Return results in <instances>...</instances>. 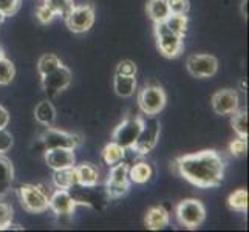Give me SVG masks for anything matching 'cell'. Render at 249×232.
Returning <instances> with one entry per match:
<instances>
[{
  "label": "cell",
  "instance_id": "cell-1",
  "mask_svg": "<svg viewBox=\"0 0 249 232\" xmlns=\"http://www.w3.org/2000/svg\"><path fill=\"white\" fill-rule=\"evenodd\" d=\"M175 174L196 187H217L225 177V160L215 150H203L179 157L172 164Z\"/></svg>",
  "mask_w": 249,
  "mask_h": 232
},
{
  "label": "cell",
  "instance_id": "cell-2",
  "mask_svg": "<svg viewBox=\"0 0 249 232\" xmlns=\"http://www.w3.org/2000/svg\"><path fill=\"white\" fill-rule=\"evenodd\" d=\"M19 200L25 211L42 214L50 209V196L45 189L37 184H22L19 187Z\"/></svg>",
  "mask_w": 249,
  "mask_h": 232
},
{
  "label": "cell",
  "instance_id": "cell-3",
  "mask_svg": "<svg viewBox=\"0 0 249 232\" xmlns=\"http://www.w3.org/2000/svg\"><path fill=\"white\" fill-rule=\"evenodd\" d=\"M177 218L186 229H196L206 220V209L200 200L187 198L177 206Z\"/></svg>",
  "mask_w": 249,
  "mask_h": 232
},
{
  "label": "cell",
  "instance_id": "cell-4",
  "mask_svg": "<svg viewBox=\"0 0 249 232\" xmlns=\"http://www.w3.org/2000/svg\"><path fill=\"white\" fill-rule=\"evenodd\" d=\"M160 130H161V125H160V121L155 118V115L142 118L141 132L138 135V138H136L135 144L132 145V150L140 155H147L149 152H152L157 147Z\"/></svg>",
  "mask_w": 249,
  "mask_h": 232
},
{
  "label": "cell",
  "instance_id": "cell-5",
  "mask_svg": "<svg viewBox=\"0 0 249 232\" xmlns=\"http://www.w3.org/2000/svg\"><path fill=\"white\" fill-rule=\"evenodd\" d=\"M155 37L160 53L164 57H178L184 50V37L172 33L164 22L155 23Z\"/></svg>",
  "mask_w": 249,
  "mask_h": 232
},
{
  "label": "cell",
  "instance_id": "cell-6",
  "mask_svg": "<svg viewBox=\"0 0 249 232\" xmlns=\"http://www.w3.org/2000/svg\"><path fill=\"white\" fill-rule=\"evenodd\" d=\"M128 167L130 166L124 162V160L110 167V174L106 183V191L110 198H121L128 192V189H130Z\"/></svg>",
  "mask_w": 249,
  "mask_h": 232
},
{
  "label": "cell",
  "instance_id": "cell-7",
  "mask_svg": "<svg viewBox=\"0 0 249 232\" xmlns=\"http://www.w3.org/2000/svg\"><path fill=\"white\" fill-rule=\"evenodd\" d=\"M40 143L45 150L50 149H71L74 150L82 143V136L76 133H68L64 130H57L53 127H47V130L42 133Z\"/></svg>",
  "mask_w": 249,
  "mask_h": 232
},
{
  "label": "cell",
  "instance_id": "cell-8",
  "mask_svg": "<svg viewBox=\"0 0 249 232\" xmlns=\"http://www.w3.org/2000/svg\"><path fill=\"white\" fill-rule=\"evenodd\" d=\"M138 104L145 116L158 115L166 106V93L160 85H145L140 91Z\"/></svg>",
  "mask_w": 249,
  "mask_h": 232
},
{
  "label": "cell",
  "instance_id": "cell-9",
  "mask_svg": "<svg viewBox=\"0 0 249 232\" xmlns=\"http://www.w3.org/2000/svg\"><path fill=\"white\" fill-rule=\"evenodd\" d=\"M65 23L71 33L82 34L89 31L94 23V6L91 3L74 5L65 17Z\"/></svg>",
  "mask_w": 249,
  "mask_h": 232
},
{
  "label": "cell",
  "instance_id": "cell-10",
  "mask_svg": "<svg viewBox=\"0 0 249 232\" xmlns=\"http://www.w3.org/2000/svg\"><path fill=\"white\" fill-rule=\"evenodd\" d=\"M141 127H142L141 116L127 118L115 128L113 135H111V141L119 144L125 150L132 149V145L135 144L136 138H138V135L141 132Z\"/></svg>",
  "mask_w": 249,
  "mask_h": 232
},
{
  "label": "cell",
  "instance_id": "cell-11",
  "mask_svg": "<svg viewBox=\"0 0 249 232\" xmlns=\"http://www.w3.org/2000/svg\"><path fill=\"white\" fill-rule=\"evenodd\" d=\"M186 68L194 77L204 79L217 73L218 61L212 54H191L186 61Z\"/></svg>",
  "mask_w": 249,
  "mask_h": 232
},
{
  "label": "cell",
  "instance_id": "cell-12",
  "mask_svg": "<svg viewBox=\"0 0 249 232\" xmlns=\"http://www.w3.org/2000/svg\"><path fill=\"white\" fill-rule=\"evenodd\" d=\"M71 82V71L62 64L51 73L42 76V87L50 94H56L65 90Z\"/></svg>",
  "mask_w": 249,
  "mask_h": 232
},
{
  "label": "cell",
  "instance_id": "cell-13",
  "mask_svg": "<svg viewBox=\"0 0 249 232\" xmlns=\"http://www.w3.org/2000/svg\"><path fill=\"white\" fill-rule=\"evenodd\" d=\"M238 93L232 89L220 90L212 96V108L217 115H232L235 110H238Z\"/></svg>",
  "mask_w": 249,
  "mask_h": 232
},
{
  "label": "cell",
  "instance_id": "cell-14",
  "mask_svg": "<svg viewBox=\"0 0 249 232\" xmlns=\"http://www.w3.org/2000/svg\"><path fill=\"white\" fill-rule=\"evenodd\" d=\"M76 200L67 189H57L50 196V209L59 217H70L74 212Z\"/></svg>",
  "mask_w": 249,
  "mask_h": 232
},
{
  "label": "cell",
  "instance_id": "cell-15",
  "mask_svg": "<svg viewBox=\"0 0 249 232\" xmlns=\"http://www.w3.org/2000/svg\"><path fill=\"white\" fill-rule=\"evenodd\" d=\"M45 162L50 169L59 170L76 166L74 150L71 149H50L45 150Z\"/></svg>",
  "mask_w": 249,
  "mask_h": 232
},
{
  "label": "cell",
  "instance_id": "cell-16",
  "mask_svg": "<svg viewBox=\"0 0 249 232\" xmlns=\"http://www.w3.org/2000/svg\"><path fill=\"white\" fill-rule=\"evenodd\" d=\"M170 215L162 206H153L145 214V228L150 231H161L169 226Z\"/></svg>",
  "mask_w": 249,
  "mask_h": 232
},
{
  "label": "cell",
  "instance_id": "cell-17",
  "mask_svg": "<svg viewBox=\"0 0 249 232\" xmlns=\"http://www.w3.org/2000/svg\"><path fill=\"white\" fill-rule=\"evenodd\" d=\"M76 167V177H78V186L82 187H94L99 181V170L91 162H82Z\"/></svg>",
  "mask_w": 249,
  "mask_h": 232
},
{
  "label": "cell",
  "instance_id": "cell-18",
  "mask_svg": "<svg viewBox=\"0 0 249 232\" xmlns=\"http://www.w3.org/2000/svg\"><path fill=\"white\" fill-rule=\"evenodd\" d=\"M13 183H14L13 162L3 153H0V198L11 191Z\"/></svg>",
  "mask_w": 249,
  "mask_h": 232
},
{
  "label": "cell",
  "instance_id": "cell-19",
  "mask_svg": "<svg viewBox=\"0 0 249 232\" xmlns=\"http://www.w3.org/2000/svg\"><path fill=\"white\" fill-rule=\"evenodd\" d=\"M53 183L57 189H71L74 186H78V177H76V167H65L54 170L53 174Z\"/></svg>",
  "mask_w": 249,
  "mask_h": 232
},
{
  "label": "cell",
  "instance_id": "cell-20",
  "mask_svg": "<svg viewBox=\"0 0 249 232\" xmlns=\"http://www.w3.org/2000/svg\"><path fill=\"white\" fill-rule=\"evenodd\" d=\"M153 177V169L149 162L140 161L133 164L132 167H128V178H130L132 183L136 184H145L149 183Z\"/></svg>",
  "mask_w": 249,
  "mask_h": 232
},
{
  "label": "cell",
  "instance_id": "cell-21",
  "mask_svg": "<svg viewBox=\"0 0 249 232\" xmlns=\"http://www.w3.org/2000/svg\"><path fill=\"white\" fill-rule=\"evenodd\" d=\"M34 118L45 127H51L56 123V108L50 101H40L34 108Z\"/></svg>",
  "mask_w": 249,
  "mask_h": 232
},
{
  "label": "cell",
  "instance_id": "cell-22",
  "mask_svg": "<svg viewBox=\"0 0 249 232\" xmlns=\"http://www.w3.org/2000/svg\"><path fill=\"white\" fill-rule=\"evenodd\" d=\"M113 87L118 96L121 98H130L136 90V77L135 76H123L115 74Z\"/></svg>",
  "mask_w": 249,
  "mask_h": 232
},
{
  "label": "cell",
  "instance_id": "cell-23",
  "mask_svg": "<svg viewBox=\"0 0 249 232\" xmlns=\"http://www.w3.org/2000/svg\"><path fill=\"white\" fill-rule=\"evenodd\" d=\"M147 14L153 22L160 23V22H164L170 16V8L166 0H149Z\"/></svg>",
  "mask_w": 249,
  "mask_h": 232
},
{
  "label": "cell",
  "instance_id": "cell-24",
  "mask_svg": "<svg viewBox=\"0 0 249 232\" xmlns=\"http://www.w3.org/2000/svg\"><path fill=\"white\" fill-rule=\"evenodd\" d=\"M101 157H102V161H104L108 167H111V166L118 164L119 161L124 160V157H125V149L121 147L119 144L111 141V143H108L106 145L104 149H102Z\"/></svg>",
  "mask_w": 249,
  "mask_h": 232
},
{
  "label": "cell",
  "instance_id": "cell-25",
  "mask_svg": "<svg viewBox=\"0 0 249 232\" xmlns=\"http://www.w3.org/2000/svg\"><path fill=\"white\" fill-rule=\"evenodd\" d=\"M164 23L172 33H175V34H178V36H181V37L186 36L187 25H189L186 14H170L164 20Z\"/></svg>",
  "mask_w": 249,
  "mask_h": 232
},
{
  "label": "cell",
  "instance_id": "cell-26",
  "mask_svg": "<svg viewBox=\"0 0 249 232\" xmlns=\"http://www.w3.org/2000/svg\"><path fill=\"white\" fill-rule=\"evenodd\" d=\"M42 3H44L54 16H61L65 19L68 13L73 10L74 0H42Z\"/></svg>",
  "mask_w": 249,
  "mask_h": 232
},
{
  "label": "cell",
  "instance_id": "cell-27",
  "mask_svg": "<svg viewBox=\"0 0 249 232\" xmlns=\"http://www.w3.org/2000/svg\"><path fill=\"white\" fill-rule=\"evenodd\" d=\"M248 191L246 189H237L228 198V206L231 211L237 212H246L248 211Z\"/></svg>",
  "mask_w": 249,
  "mask_h": 232
},
{
  "label": "cell",
  "instance_id": "cell-28",
  "mask_svg": "<svg viewBox=\"0 0 249 232\" xmlns=\"http://www.w3.org/2000/svg\"><path fill=\"white\" fill-rule=\"evenodd\" d=\"M232 128L234 132L240 136V138H246L248 140V133H249V128H248V111L246 110H235L232 113Z\"/></svg>",
  "mask_w": 249,
  "mask_h": 232
},
{
  "label": "cell",
  "instance_id": "cell-29",
  "mask_svg": "<svg viewBox=\"0 0 249 232\" xmlns=\"http://www.w3.org/2000/svg\"><path fill=\"white\" fill-rule=\"evenodd\" d=\"M61 65H62L61 59H59L56 54H44L37 62V71L42 77V76L51 73L53 70H56V68Z\"/></svg>",
  "mask_w": 249,
  "mask_h": 232
},
{
  "label": "cell",
  "instance_id": "cell-30",
  "mask_svg": "<svg viewBox=\"0 0 249 232\" xmlns=\"http://www.w3.org/2000/svg\"><path fill=\"white\" fill-rule=\"evenodd\" d=\"M16 76V68L14 64L6 59L5 56L0 59V85H8Z\"/></svg>",
  "mask_w": 249,
  "mask_h": 232
},
{
  "label": "cell",
  "instance_id": "cell-31",
  "mask_svg": "<svg viewBox=\"0 0 249 232\" xmlns=\"http://www.w3.org/2000/svg\"><path fill=\"white\" fill-rule=\"evenodd\" d=\"M13 221V208L5 201H0V231L10 229Z\"/></svg>",
  "mask_w": 249,
  "mask_h": 232
},
{
  "label": "cell",
  "instance_id": "cell-32",
  "mask_svg": "<svg viewBox=\"0 0 249 232\" xmlns=\"http://www.w3.org/2000/svg\"><path fill=\"white\" fill-rule=\"evenodd\" d=\"M22 0H0V13L5 17H11L19 11Z\"/></svg>",
  "mask_w": 249,
  "mask_h": 232
},
{
  "label": "cell",
  "instance_id": "cell-33",
  "mask_svg": "<svg viewBox=\"0 0 249 232\" xmlns=\"http://www.w3.org/2000/svg\"><path fill=\"white\" fill-rule=\"evenodd\" d=\"M229 152L234 155V157L237 158H242L246 155L248 152V141L246 138H240L238 136V140H234L232 143H231L229 145Z\"/></svg>",
  "mask_w": 249,
  "mask_h": 232
},
{
  "label": "cell",
  "instance_id": "cell-34",
  "mask_svg": "<svg viewBox=\"0 0 249 232\" xmlns=\"http://www.w3.org/2000/svg\"><path fill=\"white\" fill-rule=\"evenodd\" d=\"M169 8H170V14H187L189 11V0H166Z\"/></svg>",
  "mask_w": 249,
  "mask_h": 232
},
{
  "label": "cell",
  "instance_id": "cell-35",
  "mask_svg": "<svg viewBox=\"0 0 249 232\" xmlns=\"http://www.w3.org/2000/svg\"><path fill=\"white\" fill-rule=\"evenodd\" d=\"M115 74L136 76V65H135V62L128 61V59H125V61H121V62L118 64V67H116V73Z\"/></svg>",
  "mask_w": 249,
  "mask_h": 232
},
{
  "label": "cell",
  "instance_id": "cell-36",
  "mask_svg": "<svg viewBox=\"0 0 249 232\" xmlns=\"http://www.w3.org/2000/svg\"><path fill=\"white\" fill-rule=\"evenodd\" d=\"M13 135L6 128H0V153H5L13 147Z\"/></svg>",
  "mask_w": 249,
  "mask_h": 232
},
{
  "label": "cell",
  "instance_id": "cell-37",
  "mask_svg": "<svg viewBox=\"0 0 249 232\" xmlns=\"http://www.w3.org/2000/svg\"><path fill=\"white\" fill-rule=\"evenodd\" d=\"M36 16H37V19H39L42 23H48V22H51V20H53L54 17H56V16H54L53 13H51L44 3H40V6L37 8Z\"/></svg>",
  "mask_w": 249,
  "mask_h": 232
},
{
  "label": "cell",
  "instance_id": "cell-38",
  "mask_svg": "<svg viewBox=\"0 0 249 232\" xmlns=\"http://www.w3.org/2000/svg\"><path fill=\"white\" fill-rule=\"evenodd\" d=\"M8 123H10V113L3 106H0V128H6Z\"/></svg>",
  "mask_w": 249,
  "mask_h": 232
},
{
  "label": "cell",
  "instance_id": "cell-39",
  "mask_svg": "<svg viewBox=\"0 0 249 232\" xmlns=\"http://www.w3.org/2000/svg\"><path fill=\"white\" fill-rule=\"evenodd\" d=\"M242 14L246 19V17H248V0H243V2H242Z\"/></svg>",
  "mask_w": 249,
  "mask_h": 232
},
{
  "label": "cell",
  "instance_id": "cell-40",
  "mask_svg": "<svg viewBox=\"0 0 249 232\" xmlns=\"http://www.w3.org/2000/svg\"><path fill=\"white\" fill-rule=\"evenodd\" d=\"M3 20H5V16H3L2 13H0V23H2Z\"/></svg>",
  "mask_w": 249,
  "mask_h": 232
},
{
  "label": "cell",
  "instance_id": "cell-41",
  "mask_svg": "<svg viewBox=\"0 0 249 232\" xmlns=\"http://www.w3.org/2000/svg\"><path fill=\"white\" fill-rule=\"evenodd\" d=\"M5 56V53H3V50H2V47H0V59H2Z\"/></svg>",
  "mask_w": 249,
  "mask_h": 232
}]
</instances>
